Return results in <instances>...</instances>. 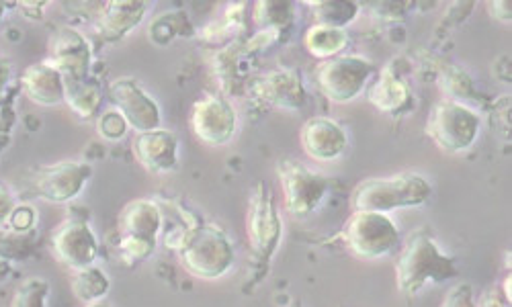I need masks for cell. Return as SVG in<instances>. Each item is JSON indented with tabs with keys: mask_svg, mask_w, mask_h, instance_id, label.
Listing matches in <instances>:
<instances>
[{
	"mask_svg": "<svg viewBox=\"0 0 512 307\" xmlns=\"http://www.w3.org/2000/svg\"><path fill=\"white\" fill-rule=\"evenodd\" d=\"M457 275L455 258L445 254L435 238L424 230L414 232L396 258L398 289L408 297L418 295L429 283H445Z\"/></svg>",
	"mask_w": 512,
	"mask_h": 307,
	"instance_id": "obj_1",
	"label": "cell"
},
{
	"mask_svg": "<svg viewBox=\"0 0 512 307\" xmlns=\"http://www.w3.org/2000/svg\"><path fill=\"white\" fill-rule=\"evenodd\" d=\"M181 267L195 279L218 281L236 262V250L230 236L216 224L187 228L177 240Z\"/></svg>",
	"mask_w": 512,
	"mask_h": 307,
	"instance_id": "obj_2",
	"label": "cell"
},
{
	"mask_svg": "<svg viewBox=\"0 0 512 307\" xmlns=\"http://www.w3.org/2000/svg\"><path fill=\"white\" fill-rule=\"evenodd\" d=\"M433 195L431 183L422 174L400 172L394 177L367 179L353 191L355 211L390 213L396 209H412L429 203Z\"/></svg>",
	"mask_w": 512,
	"mask_h": 307,
	"instance_id": "obj_3",
	"label": "cell"
},
{
	"mask_svg": "<svg viewBox=\"0 0 512 307\" xmlns=\"http://www.w3.org/2000/svg\"><path fill=\"white\" fill-rule=\"evenodd\" d=\"M480 115L459 101H439L426 119V134L449 154H461L472 148L480 136Z\"/></svg>",
	"mask_w": 512,
	"mask_h": 307,
	"instance_id": "obj_4",
	"label": "cell"
},
{
	"mask_svg": "<svg viewBox=\"0 0 512 307\" xmlns=\"http://www.w3.org/2000/svg\"><path fill=\"white\" fill-rule=\"evenodd\" d=\"M375 74L377 68L369 58L340 54L332 60H324L316 68V84L328 101L347 105L361 97Z\"/></svg>",
	"mask_w": 512,
	"mask_h": 307,
	"instance_id": "obj_5",
	"label": "cell"
},
{
	"mask_svg": "<svg viewBox=\"0 0 512 307\" xmlns=\"http://www.w3.org/2000/svg\"><path fill=\"white\" fill-rule=\"evenodd\" d=\"M343 240L357 258L375 260L398 248L400 230L388 213L353 211L343 228Z\"/></svg>",
	"mask_w": 512,
	"mask_h": 307,
	"instance_id": "obj_6",
	"label": "cell"
},
{
	"mask_svg": "<svg viewBox=\"0 0 512 307\" xmlns=\"http://www.w3.org/2000/svg\"><path fill=\"white\" fill-rule=\"evenodd\" d=\"M279 181L283 189L285 209L295 217H306L314 213L330 191V179L322 172L297 160H281L277 164Z\"/></svg>",
	"mask_w": 512,
	"mask_h": 307,
	"instance_id": "obj_7",
	"label": "cell"
},
{
	"mask_svg": "<svg viewBox=\"0 0 512 307\" xmlns=\"http://www.w3.org/2000/svg\"><path fill=\"white\" fill-rule=\"evenodd\" d=\"M107 99L117 109L127 125L138 134L162 127V109L158 101L144 89L142 82L132 76H121L113 80L107 89Z\"/></svg>",
	"mask_w": 512,
	"mask_h": 307,
	"instance_id": "obj_8",
	"label": "cell"
},
{
	"mask_svg": "<svg viewBox=\"0 0 512 307\" xmlns=\"http://www.w3.org/2000/svg\"><path fill=\"white\" fill-rule=\"evenodd\" d=\"M189 123L195 138L205 146H226L238 131L234 105L220 95H203L191 107Z\"/></svg>",
	"mask_w": 512,
	"mask_h": 307,
	"instance_id": "obj_9",
	"label": "cell"
},
{
	"mask_svg": "<svg viewBox=\"0 0 512 307\" xmlns=\"http://www.w3.org/2000/svg\"><path fill=\"white\" fill-rule=\"evenodd\" d=\"M246 228L256 258L271 260L283 236V222L275 207L273 193L265 183L256 185V191L250 199Z\"/></svg>",
	"mask_w": 512,
	"mask_h": 307,
	"instance_id": "obj_10",
	"label": "cell"
},
{
	"mask_svg": "<svg viewBox=\"0 0 512 307\" xmlns=\"http://www.w3.org/2000/svg\"><path fill=\"white\" fill-rule=\"evenodd\" d=\"M93 177V166L82 160H64L41 166L33 177V189L39 199L48 203L74 201Z\"/></svg>",
	"mask_w": 512,
	"mask_h": 307,
	"instance_id": "obj_11",
	"label": "cell"
},
{
	"mask_svg": "<svg viewBox=\"0 0 512 307\" xmlns=\"http://www.w3.org/2000/svg\"><path fill=\"white\" fill-rule=\"evenodd\" d=\"M54 256L72 271L95 265L99 258V238L82 219H66L52 234Z\"/></svg>",
	"mask_w": 512,
	"mask_h": 307,
	"instance_id": "obj_12",
	"label": "cell"
},
{
	"mask_svg": "<svg viewBox=\"0 0 512 307\" xmlns=\"http://www.w3.org/2000/svg\"><path fill=\"white\" fill-rule=\"evenodd\" d=\"M48 62L64 78L89 76L91 64H93L91 41L76 29H70V27L58 29L50 39Z\"/></svg>",
	"mask_w": 512,
	"mask_h": 307,
	"instance_id": "obj_13",
	"label": "cell"
},
{
	"mask_svg": "<svg viewBox=\"0 0 512 307\" xmlns=\"http://www.w3.org/2000/svg\"><path fill=\"white\" fill-rule=\"evenodd\" d=\"M302 148L308 158L318 162H332L349 148L345 127L330 117H312L302 125Z\"/></svg>",
	"mask_w": 512,
	"mask_h": 307,
	"instance_id": "obj_14",
	"label": "cell"
},
{
	"mask_svg": "<svg viewBox=\"0 0 512 307\" xmlns=\"http://www.w3.org/2000/svg\"><path fill=\"white\" fill-rule=\"evenodd\" d=\"M256 95L263 103L283 111H297L306 105V86L302 74L293 68H277L256 84Z\"/></svg>",
	"mask_w": 512,
	"mask_h": 307,
	"instance_id": "obj_15",
	"label": "cell"
},
{
	"mask_svg": "<svg viewBox=\"0 0 512 307\" xmlns=\"http://www.w3.org/2000/svg\"><path fill=\"white\" fill-rule=\"evenodd\" d=\"M136 160L152 174H166L179 166V138L170 129L158 127L134 138Z\"/></svg>",
	"mask_w": 512,
	"mask_h": 307,
	"instance_id": "obj_16",
	"label": "cell"
},
{
	"mask_svg": "<svg viewBox=\"0 0 512 307\" xmlns=\"http://www.w3.org/2000/svg\"><path fill=\"white\" fill-rule=\"evenodd\" d=\"M150 11L148 3L142 0H113V3H101L95 29L105 41H121L134 29L142 25Z\"/></svg>",
	"mask_w": 512,
	"mask_h": 307,
	"instance_id": "obj_17",
	"label": "cell"
},
{
	"mask_svg": "<svg viewBox=\"0 0 512 307\" xmlns=\"http://www.w3.org/2000/svg\"><path fill=\"white\" fill-rule=\"evenodd\" d=\"M21 89L25 97L39 107H56L64 103V76L48 60L23 70Z\"/></svg>",
	"mask_w": 512,
	"mask_h": 307,
	"instance_id": "obj_18",
	"label": "cell"
},
{
	"mask_svg": "<svg viewBox=\"0 0 512 307\" xmlns=\"http://www.w3.org/2000/svg\"><path fill=\"white\" fill-rule=\"evenodd\" d=\"M164 228L162 207L154 199H134L127 203L117 219L119 236H142L158 240Z\"/></svg>",
	"mask_w": 512,
	"mask_h": 307,
	"instance_id": "obj_19",
	"label": "cell"
},
{
	"mask_svg": "<svg viewBox=\"0 0 512 307\" xmlns=\"http://www.w3.org/2000/svg\"><path fill=\"white\" fill-rule=\"evenodd\" d=\"M369 103L386 115L398 117L410 111L412 107V91L404 78L396 76L390 68L383 70L367 91Z\"/></svg>",
	"mask_w": 512,
	"mask_h": 307,
	"instance_id": "obj_20",
	"label": "cell"
},
{
	"mask_svg": "<svg viewBox=\"0 0 512 307\" xmlns=\"http://www.w3.org/2000/svg\"><path fill=\"white\" fill-rule=\"evenodd\" d=\"M64 103L80 119H93L99 115L103 103V84L97 76L64 78Z\"/></svg>",
	"mask_w": 512,
	"mask_h": 307,
	"instance_id": "obj_21",
	"label": "cell"
},
{
	"mask_svg": "<svg viewBox=\"0 0 512 307\" xmlns=\"http://www.w3.org/2000/svg\"><path fill=\"white\" fill-rule=\"evenodd\" d=\"M304 46L316 60H332L343 54L349 46L347 29H336L326 25H312L304 35Z\"/></svg>",
	"mask_w": 512,
	"mask_h": 307,
	"instance_id": "obj_22",
	"label": "cell"
},
{
	"mask_svg": "<svg viewBox=\"0 0 512 307\" xmlns=\"http://www.w3.org/2000/svg\"><path fill=\"white\" fill-rule=\"evenodd\" d=\"M70 287L78 301L89 305V303L103 301L107 297V293L111 289V281L101 267L91 265V267L74 271V275L70 279Z\"/></svg>",
	"mask_w": 512,
	"mask_h": 307,
	"instance_id": "obj_23",
	"label": "cell"
},
{
	"mask_svg": "<svg viewBox=\"0 0 512 307\" xmlns=\"http://www.w3.org/2000/svg\"><path fill=\"white\" fill-rule=\"evenodd\" d=\"M314 11V25H326L345 29L359 15V5L353 0H324V3H310Z\"/></svg>",
	"mask_w": 512,
	"mask_h": 307,
	"instance_id": "obj_24",
	"label": "cell"
},
{
	"mask_svg": "<svg viewBox=\"0 0 512 307\" xmlns=\"http://www.w3.org/2000/svg\"><path fill=\"white\" fill-rule=\"evenodd\" d=\"M252 17H254V25L261 31L279 33L281 29H287L293 23V5L291 3H271V0H265V3L254 5Z\"/></svg>",
	"mask_w": 512,
	"mask_h": 307,
	"instance_id": "obj_25",
	"label": "cell"
},
{
	"mask_svg": "<svg viewBox=\"0 0 512 307\" xmlns=\"http://www.w3.org/2000/svg\"><path fill=\"white\" fill-rule=\"evenodd\" d=\"M50 297V283L33 277L19 285V289L13 295L11 307H48Z\"/></svg>",
	"mask_w": 512,
	"mask_h": 307,
	"instance_id": "obj_26",
	"label": "cell"
},
{
	"mask_svg": "<svg viewBox=\"0 0 512 307\" xmlns=\"http://www.w3.org/2000/svg\"><path fill=\"white\" fill-rule=\"evenodd\" d=\"M130 131V125H127L125 117L117 111V109H107L103 113H99L97 117V134L105 140V142H119L127 136Z\"/></svg>",
	"mask_w": 512,
	"mask_h": 307,
	"instance_id": "obj_27",
	"label": "cell"
},
{
	"mask_svg": "<svg viewBox=\"0 0 512 307\" xmlns=\"http://www.w3.org/2000/svg\"><path fill=\"white\" fill-rule=\"evenodd\" d=\"M158 240L142 236H119V252L127 260H146L156 252Z\"/></svg>",
	"mask_w": 512,
	"mask_h": 307,
	"instance_id": "obj_28",
	"label": "cell"
},
{
	"mask_svg": "<svg viewBox=\"0 0 512 307\" xmlns=\"http://www.w3.org/2000/svg\"><path fill=\"white\" fill-rule=\"evenodd\" d=\"M35 226H37V209L27 203L15 207V211L9 217V224H7V228L13 234H21V236L29 234Z\"/></svg>",
	"mask_w": 512,
	"mask_h": 307,
	"instance_id": "obj_29",
	"label": "cell"
},
{
	"mask_svg": "<svg viewBox=\"0 0 512 307\" xmlns=\"http://www.w3.org/2000/svg\"><path fill=\"white\" fill-rule=\"evenodd\" d=\"M441 307H476L472 287H469L467 283L453 287V289L447 293V297H445V301L441 303Z\"/></svg>",
	"mask_w": 512,
	"mask_h": 307,
	"instance_id": "obj_30",
	"label": "cell"
},
{
	"mask_svg": "<svg viewBox=\"0 0 512 307\" xmlns=\"http://www.w3.org/2000/svg\"><path fill=\"white\" fill-rule=\"evenodd\" d=\"M17 205H19L17 197L11 191V187L5 185V183H0V228H5L9 224V217H11V213L15 211Z\"/></svg>",
	"mask_w": 512,
	"mask_h": 307,
	"instance_id": "obj_31",
	"label": "cell"
},
{
	"mask_svg": "<svg viewBox=\"0 0 512 307\" xmlns=\"http://www.w3.org/2000/svg\"><path fill=\"white\" fill-rule=\"evenodd\" d=\"M9 82H11V62L5 56H0V97L5 95Z\"/></svg>",
	"mask_w": 512,
	"mask_h": 307,
	"instance_id": "obj_32",
	"label": "cell"
},
{
	"mask_svg": "<svg viewBox=\"0 0 512 307\" xmlns=\"http://www.w3.org/2000/svg\"><path fill=\"white\" fill-rule=\"evenodd\" d=\"M488 7H490V11H494V13H490V15H494L498 21L510 23V3H504V0H498V3H490Z\"/></svg>",
	"mask_w": 512,
	"mask_h": 307,
	"instance_id": "obj_33",
	"label": "cell"
},
{
	"mask_svg": "<svg viewBox=\"0 0 512 307\" xmlns=\"http://www.w3.org/2000/svg\"><path fill=\"white\" fill-rule=\"evenodd\" d=\"M506 297H498L496 291H488L480 303H476V307H506Z\"/></svg>",
	"mask_w": 512,
	"mask_h": 307,
	"instance_id": "obj_34",
	"label": "cell"
},
{
	"mask_svg": "<svg viewBox=\"0 0 512 307\" xmlns=\"http://www.w3.org/2000/svg\"><path fill=\"white\" fill-rule=\"evenodd\" d=\"M11 271H13V267H11V262H9L7 258H3V256H0V283H3V281H7V279L11 277Z\"/></svg>",
	"mask_w": 512,
	"mask_h": 307,
	"instance_id": "obj_35",
	"label": "cell"
},
{
	"mask_svg": "<svg viewBox=\"0 0 512 307\" xmlns=\"http://www.w3.org/2000/svg\"><path fill=\"white\" fill-rule=\"evenodd\" d=\"M5 15H7V5H5V3H0V27H3Z\"/></svg>",
	"mask_w": 512,
	"mask_h": 307,
	"instance_id": "obj_36",
	"label": "cell"
},
{
	"mask_svg": "<svg viewBox=\"0 0 512 307\" xmlns=\"http://www.w3.org/2000/svg\"><path fill=\"white\" fill-rule=\"evenodd\" d=\"M84 307H111V305L105 303V301H97V303H89V305H84Z\"/></svg>",
	"mask_w": 512,
	"mask_h": 307,
	"instance_id": "obj_37",
	"label": "cell"
},
{
	"mask_svg": "<svg viewBox=\"0 0 512 307\" xmlns=\"http://www.w3.org/2000/svg\"><path fill=\"white\" fill-rule=\"evenodd\" d=\"M293 307H300V305H293Z\"/></svg>",
	"mask_w": 512,
	"mask_h": 307,
	"instance_id": "obj_38",
	"label": "cell"
}]
</instances>
